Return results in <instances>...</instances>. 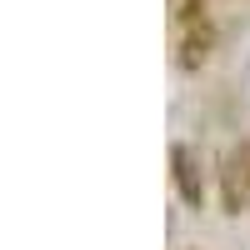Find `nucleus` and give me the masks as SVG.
<instances>
[{
	"mask_svg": "<svg viewBox=\"0 0 250 250\" xmlns=\"http://www.w3.org/2000/svg\"><path fill=\"white\" fill-rule=\"evenodd\" d=\"M175 180H180V195H185V205H195V210H200L205 185H200V165H195V155L185 150V145H175Z\"/></svg>",
	"mask_w": 250,
	"mask_h": 250,
	"instance_id": "1",
	"label": "nucleus"
}]
</instances>
